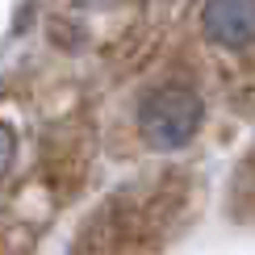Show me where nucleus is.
Masks as SVG:
<instances>
[{"label":"nucleus","mask_w":255,"mask_h":255,"mask_svg":"<svg viewBox=\"0 0 255 255\" xmlns=\"http://www.w3.org/2000/svg\"><path fill=\"white\" fill-rule=\"evenodd\" d=\"M13 155H17V138H13V130H8L4 122H0V180L13 167Z\"/></svg>","instance_id":"nucleus-3"},{"label":"nucleus","mask_w":255,"mask_h":255,"mask_svg":"<svg viewBox=\"0 0 255 255\" xmlns=\"http://www.w3.org/2000/svg\"><path fill=\"white\" fill-rule=\"evenodd\" d=\"M201 29L209 42L226 50H243L255 42V0H205Z\"/></svg>","instance_id":"nucleus-2"},{"label":"nucleus","mask_w":255,"mask_h":255,"mask_svg":"<svg viewBox=\"0 0 255 255\" xmlns=\"http://www.w3.org/2000/svg\"><path fill=\"white\" fill-rule=\"evenodd\" d=\"M201 97L184 84H167L155 88L138 109V130L155 151H180L184 142H193V134L201 130Z\"/></svg>","instance_id":"nucleus-1"}]
</instances>
